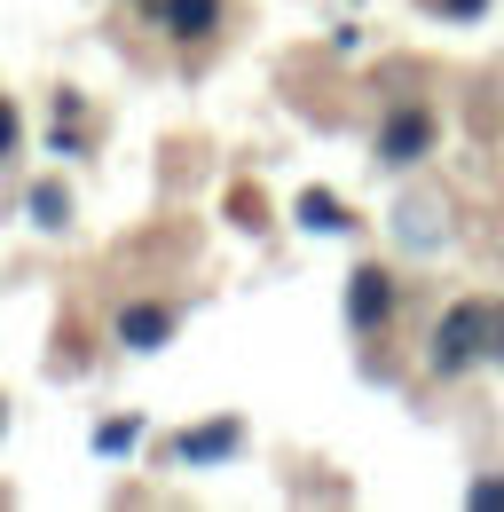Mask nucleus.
I'll use <instances>...</instances> for the list:
<instances>
[{
	"instance_id": "nucleus-12",
	"label": "nucleus",
	"mask_w": 504,
	"mask_h": 512,
	"mask_svg": "<svg viewBox=\"0 0 504 512\" xmlns=\"http://www.w3.org/2000/svg\"><path fill=\"white\" fill-rule=\"evenodd\" d=\"M441 8H449V16H481L489 0H441Z\"/></svg>"
},
{
	"instance_id": "nucleus-10",
	"label": "nucleus",
	"mask_w": 504,
	"mask_h": 512,
	"mask_svg": "<svg viewBox=\"0 0 504 512\" xmlns=\"http://www.w3.org/2000/svg\"><path fill=\"white\" fill-rule=\"evenodd\" d=\"M32 213H40V229H63V190H56V182L32 190Z\"/></svg>"
},
{
	"instance_id": "nucleus-6",
	"label": "nucleus",
	"mask_w": 504,
	"mask_h": 512,
	"mask_svg": "<svg viewBox=\"0 0 504 512\" xmlns=\"http://www.w3.org/2000/svg\"><path fill=\"white\" fill-rule=\"evenodd\" d=\"M237 442H245L237 418H221V426H205V434H182V465H213V457H229Z\"/></svg>"
},
{
	"instance_id": "nucleus-1",
	"label": "nucleus",
	"mask_w": 504,
	"mask_h": 512,
	"mask_svg": "<svg viewBox=\"0 0 504 512\" xmlns=\"http://www.w3.org/2000/svg\"><path fill=\"white\" fill-rule=\"evenodd\" d=\"M481 339H489V308H481V300H465V308L434 331V371H465V363L481 355Z\"/></svg>"
},
{
	"instance_id": "nucleus-2",
	"label": "nucleus",
	"mask_w": 504,
	"mask_h": 512,
	"mask_svg": "<svg viewBox=\"0 0 504 512\" xmlns=\"http://www.w3.org/2000/svg\"><path fill=\"white\" fill-rule=\"evenodd\" d=\"M426 142H434V119H426V111H394V119L378 127V158H386V166H410V158H426Z\"/></svg>"
},
{
	"instance_id": "nucleus-8",
	"label": "nucleus",
	"mask_w": 504,
	"mask_h": 512,
	"mask_svg": "<svg viewBox=\"0 0 504 512\" xmlns=\"http://www.w3.org/2000/svg\"><path fill=\"white\" fill-rule=\"evenodd\" d=\"M213 16H221V0H166V32H213Z\"/></svg>"
},
{
	"instance_id": "nucleus-7",
	"label": "nucleus",
	"mask_w": 504,
	"mask_h": 512,
	"mask_svg": "<svg viewBox=\"0 0 504 512\" xmlns=\"http://www.w3.org/2000/svg\"><path fill=\"white\" fill-rule=\"evenodd\" d=\"M300 229H323V237H339V229H355V221H347V205H339V197L308 190V197H300Z\"/></svg>"
},
{
	"instance_id": "nucleus-4",
	"label": "nucleus",
	"mask_w": 504,
	"mask_h": 512,
	"mask_svg": "<svg viewBox=\"0 0 504 512\" xmlns=\"http://www.w3.org/2000/svg\"><path fill=\"white\" fill-rule=\"evenodd\" d=\"M394 229H402V245H441V229H449V213H441V197H410L402 213H394Z\"/></svg>"
},
{
	"instance_id": "nucleus-5",
	"label": "nucleus",
	"mask_w": 504,
	"mask_h": 512,
	"mask_svg": "<svg viewBox=\"0 0 504 512\" xmlns=\"http://www.w3.org/2000/svg\"><path fill=\"white\" fill-rule=\"evenodd\" d=\"M119 339L126 347H166V339H174V308H126Z\"/></svg>"
},
{
	"instance_id": "nucleus-9",
	"label": "nucleus",
	"mask_w": 504,
	"mask_h": 512,
	"mask_svg": "<svg viewBox=\"0 0 504 512\" xmlns=\"http://www.w3.org/2000/svg\"><path fill=\"white\" fill-rule=\"evenodd\" d=\"M134 442H142V426H134V418H111V426L95 434V449H103V457H119V449H134Z\"/></svg>"
},
{
	"instance_id": "nucleus-3",
	"label": "nucleus",
	"mask_w": 504,
	"mask_h": 512,
	"mask_svg": "<svg viewBox=\"0 0 504 512\" xmlns=\"http://www.w3.org/2000/svg\"><path fill=\"white\" fill-rule=\"evenodd\" d=\"M386 308H394V276L355 268V276H347V323H355V331H371V323H386Z\"/></svg>"
},
{
	"instance_id": "nucleus-11",
	"label": "nucleus",
	"mask_w": 504,
	"mask_h": 512,
	"mask_svg": "<svg viewBox=\"0 0 504 512\" xmlns=\"http://www.w3.org/2000/svg\"><path fill=\"white\" fill-rule=\"evenodd\" d=\"M16 150V111H8V95H0V158Z\"/></svg>"
}]
</instances>
